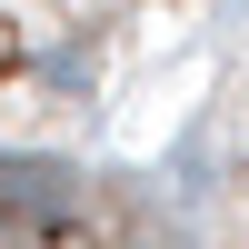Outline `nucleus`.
I'll use <instances>...</instances> for the list:
<instances>
[{
  "label": "nucleus",
  "mask_w": 249,
  "mask_h": 249,
  "mask_svg": "<svg viewBox=\"0 0 249 249\" xmlns=\"http://www.w3.org/2000/svg\"><path fill=\"white\" fill-rule=\"evenodd\" d=\"M0 210H20V219H70V210H80V170H70V160H0Z\"/></svg>",
  "instance_id": "nucleus-1"
}]
</instances>
